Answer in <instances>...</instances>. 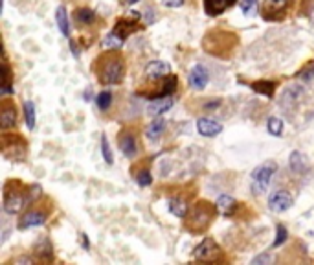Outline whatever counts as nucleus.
Instances as JSON below:
<instances>
[{
    "instance_id": "f8f14e48",
    "label": "nucleus",
    "mask_w": 314,
    "mask_h": 265,
    "mask_svg": "<svg viewBox=\"0 0 314 265\" xmlns=\"http://www.w3.org/2000/svg\"><path fill=\"white\" fill-rule=\"evenodd\" d=\"M188 81H189V85H191L193 88H197V90L206 88V85H208V81H209L208 68H206V66H202V65H195L191 68V72H189Z\"/></svg>"
},
{
    "instance_id": "72a5a7b5",
    "label": "nucleus",
    "mask_w": 314,
    "mask_h": 265,
    "mask_svg": "<svg viewBox=\"0 0 314 265\" xmlns=\"http://www.w3.org/2000/svg\"><path fill=\"white\" fill-rule=\"evenodd\" d=\"M96 103L100 110H107L110 107V103H112V92L110 90H101L96 98Z\"/></svg>"
},
{
    "instance_id": "9d476101",
    "label": "nucleus",
    "mask_w": 314,
    "mask_h": 265,
    "mask_svg": "<svg viewBox=\"0 0 314 265\" xmlns=\"http://www.w3.org/2000/svg\"><path fill=\"white\" fill-rule=\"evenodd\" d=\"M138 18H140L138 11H131V13H129V17L120 18V21L114 24V33H116V35H120L122 39H127V37H129L132 31H134Z\"/></svg>"
},
{
    "instance_id": "20e7f679",
    "label": "nucleus",
    "mask_w": 314,
    "mask_h": 265,
    "mask_svg": "<svg viewBox=\"0 0 314 265\" xmlns=\"http://www.w3.org/2000/svg\"><path fill=\"white\" fill-rule=\"evenodd\" d=\"M278 172V166L276 162H265L261 166L252 172V179H250V190H252L253 195H263L266 190H268V186L272 182V177L274 173Z\"/></svg>"
},
{
    "instance_id": "a19ab883",
    "label": "nucleus",
    "mask_w": 314,
    "mask_h": 265,
    "mask_svg": "<svg viewBox=\"0 0 314 265\" xmlns=\"http://www.w3.org/2000/svg\"><path fill=\"white\" fill-rule=\"evenodd\" d=\"M129 4H136V2H140V0H127Z\"/></svg>"
},
{
    "instance_id": "ea45409f",
    "label": "nucleus",
    "mask_w": 314,
    "mask_h": 265,
    "mask_svg": "<svg viewBox=\"0 0 314 265\" xmlns=\"http://www.w3.org/2000/svg\"><path fill=\"white\" fill-rule=\"evenodd\" d=\"M81 241H83V247L88 251V247H90V241H88V239H87V236H85V234H81Z\"/></svg>"
},
{
    "instance_id": "aec40b11",
    "label": "nucleus",
    "mask_w": 314,
    "mask_h": 265,
    "mask_svg": "<svg viewBox=\"0 0 314 265\" xmlns=\"http://www.w3.org/2000/svg\"><path fill=\"white\" fill-rule=\"evenodd\" d=\"M167 206H169V212L173 214V216L180 217V219H184V217L189 214V206L188 203L184 201L182 197H169V201H167Z\"/></svg>"
},
{
    "instance_id": "2eb2a0df",
    "label": "nucleus",
    "mask_w": 314,
    "mask_h": 265,
    "mask_svg": "<svg viewBox=\"0 0 314 265\" xmlns=\"http://www.w3.org/2000/svg\"><path fill=\"white\" fill-rule=\"evenodd\" d=\"M33 254L37 260L41 261H46V263H50V261H53V249H52V243H50L48 238H39V241L35 243L33 247Z\"/></svg>"
},
{
    "instance_id": "39448f33",
    "label": "nucleus",
    "mask_w": 314,
    "mask_h": 265,
    "mask_svg": "<svg viewBox=\"0 0 314 265\" xmlns=\"http://www.w3.org/2000/svg\"><path fill=\"white\" fill-rule=\"evenodd\" d=\"M28 204V192L22 190V184L15 181V188L11 190V184H4V212L6 214H18Z\"/></svg>"
},
{
    "instance_id": "f257e3e1",
    "label": "nucleus",
    "mask_w": 314,
    "mask_h": 265,
    "mask_svg": "<svg viewBox=\"0 0 314 265\" xmlns=\"http://www.w3.org/2000/svg\"><path fill=\"white\" fill-rule=\"evenodd\" d=\"M97 81L101 85H116L123 80L125 74V63L123 58L116 53V50H109L107 53L100 55L96 61Z\"/></svg>"
},
{
    "instance_id": "b1692460",
    "label": "nucleus",
    "mask_w": 314,
    "mask_h": 265,
    "mask_svg": "<svg viewBox=\"0 0 314 265\" xmlns=\"http://www.w3.org/2000/svg\"><path fill=\"white\" fill-rule=\"evenodd\" d=\"M8 94H13V70L9 63L4 59V65H2V96H8Z\"/></svg>"
},
{
    "instance_id": "6ab92c4d",
    "label": "nucleus",
    "mask_w": 314,
    "mask_h": 265,
    "mask_svg": "<svg viewBox=\"0 0 314 265\" xmlns=\"http://www.w3.org/2000/svg\"><path fill=\"white\" fill-rule=\"evenodd\" d=\"M202 6H204L206 15H209V17H219V15H223L230 8V2L228 0H204Z\"/></svg>"
},
{
    "instance_id": "4468645a",
    "label": "nucleus",
    "mask_w": 314,
    "mask_h": 265,
    "mask_svg": "<svg viewBox=\"0 0 314 265\" xmlns=\"http://www.w3.org/2000/svg\"><path fill=\"white\" fill-rule=\"evenodd\" d=\"M197 129H199V132H201L202 137L211 138V137H217L219 132L223 131V125L213 118H199L197 120Z\"/></svg>"
},
{
    "instance_id": "58836bf2",
    "label": "nucleus",
    "mask_w": 314,
    "mask_h": 265,
    "mask_svg": "<svg viewBox=\"0 0 314 265\" xmlns=\"http://www.w3.org/2000/svg\"><path fill=\"white\" fill-rule=\"evenodd\" d=\"M162 2H164V6H167V8H180V6H184L186 0H162Z\"/></svg>"
},
{
    "instance_id": "bb28decb",
    "label": "nucleus",
    "mask_w": 314,
    "mask_h": 265,
    "mask_svg": "<svg viewBox=\"0 0 314 265\" xmlns=\"http://www.w3.org/2000/svg\"><path fill=\"white\" fill-rule=\"evenodd\" d=\"M176 87H179V78H176L174 74H169L167 78H164V80H162V90L156 94V98L171 96V94L176 90Z\"/></svg>"
},
{
    "instance_id": "c9c22d12",
    "label": "nucleus",
    "mask_w": 314,
    "mask_h": 265,
    "mask_svg": "<svg viewBox=\"0 0 314 265\" xmlns=\"http://www.w3.org/2000/svg\"><path fill=\"white\" fill-rule=\"evenodd\" d=\"M287 236H288V232H287V229H285L283 225H276V239H274V243H272V247L274 249H278V247H281L285 241H287Z\"/></svg>"
},
{
    "instance_id": "0eeeda50",
    "label": "nucleus",
    "mask_w": 314,
    "mask_h": 265,
    "mask_svg": "<svg viewBox=\"0 0 314 265\" xmlns=\"http://www.w3.org/2000/svg\"><path fill=\"white\" fill-rule=\"evenodd\" d=\"M193 258L199 261H219L223 258V251L215 243V239L204 238L193 251Z\"/></svg>"
},
{
    "instance_id": "4c0bfd02",
    "label": "nucleus",
    "mask_w": 314,
    "mask_h": 265,
    "mask_svg": "<svg viewBox=\"0 0 314 265\" xmlns=\"http://www.w3.org/2000/svg\"><path fill=\"white\" fill-rule=\"evenodd\" d=\"M221 100H208V102L204 103V109L206 110H215V109H219L221 107Z\"/></svg>"
},
{
    "instance_id": "7c9ffc66",
    "label": "nucleus",
    "mask_w": 314,
    "mask_h": 265,
    "mask_svg": "<svg viewBox=\"0 0 314 265\" xmlns=\"http://www.w3.org/2000/svg\"><path fill=\"white\" fill-rule=\"evenodd\" d=\"M35 103L33 102H26L24 103V118H26V127L30 129H35Z\"/></svg>"
},
{
    "instance_id": "1a4fd4ad",
    "label": "nucleus",
    "mask_w": 314,
    "mask_h": 265,
    "mask_svg": "<svg viewBox=\"0 0 314 265\" xmlns=\"http://www.w3.org/2000/svg\"><path fill=\"white\" fill-rule=\"evenodd\" d=\"M292 195L288 194L287 190H278V192H272L270 197H268V208L272 212H287L288 208L292 206Z\"/></svg>"
},
{
    "instance_id": "f704fd0d",
    "label": "nucleus",
    "mask_w": 314,
    "mask_h": 265,
    "mask_svg": "<svg viewBox=\"0 0 314 265\" xmlns=\"http://www.w3.org/2000/svg\"><path fill=\"white\" fill-rule=\"evenodd\" d=\"M136 182H138L142 188H147V186L153 184V175H151V172L149 169H140L138 173H136Z\"/></svg>"
},
{
    "instance_id": "f3484780",
    "label": "nucleus",
    "mask_w": 314,
    "mask_h": 265,
    "mask_svg": "<svg viewBox=\"0 0 314 265\" xmlns=\"http://www.w3.org/2000/svg\"><path fill=\"white\" fill-rule=\"evenodd\" d=\"M46 223V214L37 212V210H31V212L24 214L22 219L18 221V229L26 230V229H33V226H41Z\"/></svg>"
},
{
    "instance_id": "4be33fe9",
    "label": "nucleus",
    "mask_w": 314,
    "mask_h": 265,
    "mask_svg": "<svg viewBox=\"0 0 314 265\" xmlns=\"http://www.w3.org/2000/svg\"><path fill=\"white\" fill-rule=\"evenodd\" d=\"M217 210L223 216H231V214L235 212V208H237V201L231 195H226V194H223V195H219V199H217Z\"/></svg>"
},
{
    "instance_id": "cd10ccee",
    "label": "nucleus",
    "mask_w": 314,
    "mask_h": 265,
    "mask_svg": "<svg viewBox=\"0 0 314 265\" xmlns=\"http://www.w3.org/2000/svg\"><path fill=\"white\" fill-rule=\"evenodd\" d=\"M266 129L272 137H281L283 135V120L278 118V116H270L268 122H266Z\"/></svg>"
},
{
    "instance_id": "e433bc0d",
    "label": "nucleus",
    "mask_w": 314,
    "mask_h": 265,
    "mask_svg": "<svg viewBox=\"0 0 314 265\" xmlns=\"http://www.w3.org/2000/svg\"><path fill=\"white\" fill-rule=\"evenodd\" d=\"M274 261V258L268 254V252H263V254H259V256H256L252 260V265H259V263H272Z\"/></svg>"
},
{
    "instance_id": "473e14b6",
    "label": "nucleus",
    "mask_w": 314,
    "mask_h": 265,
    "mask_svg": "<svg viewBox=\"0 0 314 265\" xmlns=\"http://www.w3.org/2000/svg\"><path fill=\"white\" fill-rule=\"evenodd\" d=\"M241 11H243L246 17H252L259 11V2L258 0H241Z\"/></svg>"
},
{
    "instance_id": "412c9836",
    "label": "nucleus",
    "mask_w": 314,
    "mask_h": 265,
    "mask_svg": "<svg viewBox=\"0 0 314 265\" xmlns=\"http://www.w3.org/2000/svg\"><path fill=\"white\" fill-rule=\"evenodd\" d=\"M309 168V159H307V155H303L301 151H294L290 155V169L298 175H303Z\"/></svg>"
},
{
    "instance_id": "c85d7f7f",
    "label": "nucleus",
    "mask_w": 314,
    "mask_h": 265,
    "mask_svg": "<svg viewBox=\"0 0 314 265\" xmlns=\"http://www.w3.org/2000/svg\"><path fill=\"white\" fill-rule=\"evenodd\" d=\"M123 41H125V39H122V37L116 35V33L112 31V33H109V35L105 37L103 43H101V46H103L105 50H120V48H122Z\"/></svg>"
},
{
    "instance_id": "7ed1b4c3",
    "label": "nucleus",
    "mask_w": 314,
    "mask_h": 265,
    "mask_svg": "<svg viewBox=\"0 0 314 265\" xmlns=\"http://www.w3.org/2000/svg\"><path fill=\"white\" fill-rule=\"evenodd\" d=\"M215 212L217 210V204H211L208 201H199L195 206H191V212L188 216V223H186V229L193 234H202L206 232L209 225H211V221L215 217Z\"/></svg>"
},
{
    "instance_id": "ddd939ff",
    "label": "nucleus",
    "mask_w": 314,
    "mask_h": 265,
    "mask_svg": "<svg viewBox=\"0 0 314 265\" xmlns=\"http://www.w3.org/2000/svg\"><path fill=\"white\" fill-rule=\"evenodd\" d=\"M174 100L173 96H162V98H154V100H151L149 102V107H147V112L151 116H162L164 112H167V110L173 107Z\"/></svg>"
},
{
    "instance_id": "dca6fc26",
    "label": "nucleus",
    "mask_w": 314,
    "mask_h": 265,
    "mask_svg": "<svg viewBox=\"0 0 314 265\" xmlns=\"http://www.w3.org/2000/svg\"><path fill=\"white\" fill-rule=\"evenodd\" d=\"M17 125V109L9 102H4L2 110H0V127L8 131V129L15 127Z\"/></svg>"
},
{
    "instance_id": "393cba45",
    "label": "nucleus",
    "mask_w": 314,
    "mask_h": 265,
    "mask_svg": "<svg viewBox=\"0 0 314 265\" xmlns=\"http://www.w3.org/2000/svg\"><path fill=\"white\" fill-rule=\"evenodd\" d=\"M250 88H253V90H256L258 94H261V96L272 98L276 92V83L274 81H268V80H259V81L250 83Z\"/></svg>"
},
{
    "instance_id": "f03ea898",
    "label": "nucleus",
    "mask_w": 314,
    "mask_h": 265,
    "mask_svg": "<svg viewBox=\"0 0 314 265\" xmlns=\"http://www.w3.org/2000/svg\"><path fill=\"white\" fill-rule=\"evenodd\" d=\"M202 46L208 53L217 55V58H228L231 50L237 46V37L230 31L224 30H213L209 31L208 35H204Z\"/></svg>"
},
{
    "instance_id": "423d86ee",
    "label": "nucleus",
    "mask_w": 314,
    "mask_h": 265,
    "mask_svg": "<svg viewBox=\"0 0 314 265\" xmlns=\"http://www.w3.org/2000/svg\"><path fill=\"white\" fill-rule=\"evenodd\" d=\"M26 140L18 135H8L4 132L2 135V153H4L6 159H11L15 162L26 159Z\"/></svg>"
},
{
    "instance_id": "a878e982",
    "label": "nucleus",
    "mask_w": 314,
    "mask_h": 265,
    "mask_svg": "<svg viewBox=\"0 0 314 265\" xmlns=\"http://www.w3.org/2000/svg\"><path fill=\"white\" fill-rule=\"evenodd\" d=\"M55 22H57V26H59V30H61L63 35L70 37V21H68V13H66L65 6H59V8H57Z\"/></svg>"
},
{
    "instance_id": "a211bd4d",
    "label": "nucleus",
    "mask_w": 314,
    "mask_h": 265,
    "mask_svg": "<svg viewBox=\"0 0 314 265\" xmlns=\"http://www.w3.org/2000/svg\"><path fill=\"white\" fill-rule=\"evenodd\" d=\"M120 149H122V153L125 155L127 159H134L136 153H138V144H136L134 135L123 132L122 137H120Z\"/></svg>"
},
{
    "instance_id": "6e6552de",
    "label": "nucleus",
    "mask_w": 314,
    "mask_h": 265,
    "mask_svg": "<svg viewBox=\"0 0 314 265\" xmlns=\"http://www.w3.org/2000/svg\"><path fill=\"white\" fill-rule=\"evenodd\" d=\"M290 8V0H265L261 8V17L265 21H278Z\"/></svg>"
},
{
    "instance_id": "2f4dec72",
    "label": "nucleus",
    "mask_w": 314,
    "mask_h": 265,
    "mask_svg": "<svg viewBox=\"0 0 314 265\" xmlns=\"http://www.w3.org/2000/svg\"><path fill=\"white\" fill-rule=\"evenodd\" d=\"M101 155H103L105 162L112 166L114 164V155H112V149H110V144H109V138L107 135H101Z\"/></svg>"
},
{
    "instance_id": "9b49d317",
    "label": "nucleus",
    "mask_w": 314,
    "mask_h": 265,
    "mask_svg": "<svg viewBox=\"0 0 314 265\" xmlns=\"http://www.w3.org/2000/svg\"><path fill=\"white\" fill-rule=\"evenodd\" d=\"M171 74V66L166 61H151L145 66V78L149 81H160Z\"/></svg>"
},
{
    "instance_id": "c756f323",
    "label": "nucleus",
    "mask_w": 314,
    "mask_h": 265,
    "mask_svg": "<svg viewBox=\"0 0 314 265\" xmlns=\"http://www.w3.org/2000/svg\"><path fill=\"white\" fill-rule=\"evenodd\" d=\"M75 21L87 26V24H92V22L96 21V13L88 8H79L77 11H75Z\"/></svg>"
},
{
    "instance_id": "5701e85b",
    "label": "nucleus",
    "mask_w": 314,
    "mask_h": 265,
    "mask_svg": "<svg viewBox=\"0 0 314 265\" xmlns=\"http://www.w3.org/2000/svg\"><path fill=\"white\" fill-rule=\"evenodd\" d=\"M164 129H166V118H162V116H156V118H154L153 122H151V124L147 125V131H145V135H147L149 140L156 142L158 138L162 137Z\"/></svg>"
}]
</instances>
